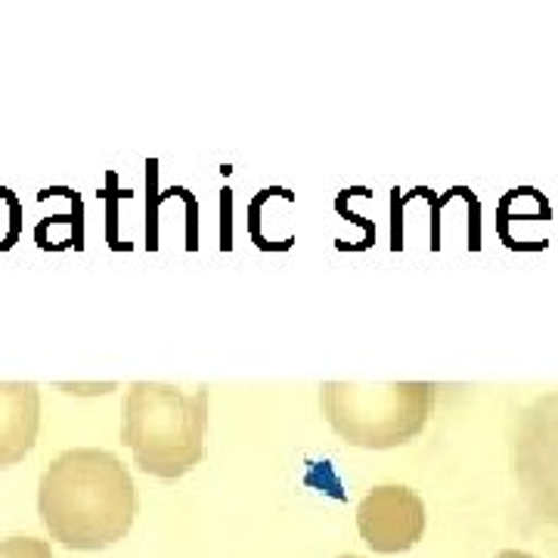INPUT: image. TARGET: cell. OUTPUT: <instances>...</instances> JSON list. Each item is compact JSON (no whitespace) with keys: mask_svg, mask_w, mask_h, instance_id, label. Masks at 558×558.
Here are the masks:
<instances>
[{"mask_svg":"<svg viewBox=\"0 0 558 558\" xmlns=\"http://www.w3.org/2000/svg\"><path fill=\"white\" fill-rule=\"evenodd\" d=\"M137 509V484L109 450H65L40 475L38 515L65 549L100 553L119 543L131 534Z\"/></svg>","mask_w":558,"mask_h":558,"instance_id":"6da1fadb","label":"cell"},{"mask_svg":"<svg viewBox=\"0 0 558 558\" xmlns=\"http://www.w3.org/2000/svg\"><path fill=\"white\" fill-rule=\"evenodd\" d=\"M208 388L183 391L165 381H134L124 391L121 440L134 453L140 472L178 481L205 457Z\"/></svg>","mask_w":558,"mask_h":558,"instance_id":"7a4b0ae2","label":"cell"},{"mask_svg":"<svg viewBox=\"0 0 558 558\" xmlns=\"http://www.w3.org/2000/svg\"><path fill=\"white\" fill-rule=\"evenodd\" d=\"M432 381H326L323 416L351 447L391 450L418 438L435 407Z\"/></svg>","mask_w":558,"mask_h":558,"instance_id":"3957f363","label":"cell"},{"mask_svg":"<svg viewBox=\"0 0 558 558\" xmlns=\"http://www.w3.org/2000/svg\"><path fill=\"white\" fill-rule=\"evenodd\" d=\"M512 475L534 521L558 527V391L531 400L512 422Z\"/></svg>","mask_w":558,"mask_h":558,"instance_id":"277c9868","label":"cell"},{"mask_svg":"<svg viewBox=\"0 0 558 558\" xmlns=\"http://www.w3.org/2000/svg\"><path fill=\"white\" fill-rule=\"evenodd\" d=\"M357 531L373 553H407L425 534V502L403 484H379L360 499Z\"/></svg>","mask_w":558,"mask_h":558,"instance_id":"5b68a950","label":"cell"},{"mask_svg":"<svg viewBox=\"0 0 558 558\" xmlns=\"http://www.w3.org/2000/svg\"><path fill=\"white\" fill-rule=\"evenodd\" d=\"M40 388L35 381H0V472L20 465L38 444Z\"/></svg>","mask_w":558,"mask_h":558,"instance_id":"8992f818","label":"cell"},{"mask_svg":"<svg viewBox=\"0 0 558 558\" xmlns=\"http://www.w3.org/2000/svg\"><path fill=\"white\" fill-rule=\"evenodd\" d=\"M25 211L10 186H0V252H10L22 236Z\"/></svg>","mask_w":558,"mask_h":558,"instance_id":"52a82bcc","label":"cell"},{"mask_svg":"<svg viewBox=\"0 0 558 558\" xmlns=\"http://www.w3.org/2000/svg\"><path fill=\"white\" fill-rule=\"evenodd\" d=\"M0 558H53V549L47 539L7 537L0 539Z\"/></svg>","mask_w":558,"mask_h":558,"instance_id":"ba28073f","label":"cell"},{"mask_svg":"<svg viewBox=\"0 0 558 558\" xmlns=\"http://www.w3.org/2000/svg\"><path fill=\"white\" fill-rule=\"evenodd\" d=\"M497 558H537V556H531V553H521V549H502Z\"/></svg>","mask_w":558,"mask_h":558,"instance_id":"9c48e42d","label":"cell"},{"mask_svg":"<svg viewBox=\"0 0 558 558\" xmlns=\"http://www.w3.org/2000/svg\"><path fill=\"white\" fill-rule=\"evenodd\" d=\"M339 558H363V556H354V553H348V556H339Z\"/></svg>","mask_w":558,"mask_h":558,"instance_id":"30bf717a","label":"cell"}]
</instances>
